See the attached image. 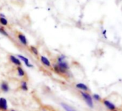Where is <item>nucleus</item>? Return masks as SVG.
I'll return each instance as SVG.
<instances>
[{"mask_svg": "<svg viewBox=\"0 0 122 111\" xmlns=\"http://www.w3.org/2000/svg\"><path fill=\"white\" fill-rule=\"evenodd\" d=\"M30 51H31L35 56H38L39 53H38V50L37 49V48H35V46H30Z\"/></svg>", "mask_w": 122, "mask_h": 111, "instance_id": "2eb2a0df", "label": "nucleus"}, {"mask_svg": "<svg viewBox=\"0 0 122 111\" xmlns=\"http://www.w3.org/2000/svg\"><path fill=\"white\" fill-rule=\"evenodd\" d=\"M0 17H5V16L4 15H2V14H0Z\"/></svg>", "mask_w": 122, "mask_h": 111, "instance_id": "6ab92c4d", "label": "nucleus"}, {"mask_svg": "<svg viewBox=\"0 0 122 111\" xmlns=\"http://www.w3.org/2000/svg\"><path fill=\"white\" fill-rule=\"evenodd\" d=\"M17 57H18L20 60H22V61H24V63L25 64V65H26L27 67H33V66L30 63L29 59H28L27 58L23 56H22V55H18V56H17Z\"/></svg>", "mask_w": 122, "mask_h": 111, "instance_id": "0eeeda50", "label": "nucleus"}, {"mask_svg": "<svg viewBox=\"0 0 122 111\" xmlns=\"http://www.w3.org/2000/svg\"><path fill=\"white\" fill-rule=\"evenodd\" d=\"M0 33H2V35H5V36H7V37H9V35H8V33L5 31V30L3 28H2V27H0Z\"/></svg>", "mask_w": 122, "mask_h": 111, "instance_id": "f3484780", "label": "nucleus"}, {"mask_svg": "<svg viewBox=\"0 0 122 111\" xmlns=\"http://www.w3.org/2000/svg\"><path fill=\"white\" fill-rule=\"evenodd\" d=\"M81 94L82 95L83 98L84 99V100L86 101V104L91 108L93 107V100H92V97L91 96L87 93V92H81Z\"/></svg>", "mask_w": 122, "mask_h": 111, "instance_id": "f03ea898", "label": "nucleus"}, {"mask_svg": "<svg viewBox=\"0 0 122 111\" xmlns=\"http://www.w3.org/2000/svg\"><path fill=\"white\" fill-rule=\"evenodd\" d=\"M20 88L23 90V91H27L28 90V87H27V83L26 81H22L20 84Z\"/></svg>", "mask_w": 122, "mask_h": 111, "instance_id": "ddd939ff", "label": "nucleus"}, {"mask_svg": "<svg viewBox=\"0 0 122 111\" xmlns=\"http://www.w3.org/2000/svg\"><path fill=\"white\" fill-rule=\"evenodd\" d=\"M40 61L41 63L45 66L46 67H48V68H52V65H51V63L50 61H49V59L47 58H46L45 56H40Z\"/></svg>", "mask_w": 122, "mask_h": 111, "instance_id": "39448f33", "label": "nucleus"}, {"mask_svg": "<svg viewBox=\"0 0 122 111\" xmlns=\"http://www.w3.org/2000/svg\"><path fill=\"white\" fill-rule=\"evenodd\" d=\"M0 88L5 92H7L10 90V87L7 82H2L1 83V85H0Z\"/></svg>", "mask_w": 122, "mask_h": 111, "instance_id": "1a4fd4ad", "label": "nucleus"}, {"mask_svg": "<svg viewBox=\"0 0 122 111\" xmlns=\"http://www.w3.org/2000/svg\"><path fill=\"white\" fill-rule=\"evenodd\" d=\"M8 106H7V101L5 98L1 97L0 98V110L2 111H7Z\"/></svg>", "mask_w": 122, "mask_h": 111, "instance_id": "7ed1b4c3", "label": "nucleus"}, {"mask_svg": "<svg viewBox=\"0 0 122 111\" xmlns=\"http://www.w3.org/2000/svg\"><path fill=\"white\" fill-rule=\"evenodd\" d=\"M16 70H17V74H18V75L20 77H23V78L27 77V74H26L25 70L22 68V67H17Z\"/></svg>", "mask_w": 122, "mask_h": 111, "instance_id": "6e6552de", "label": "nucleus"}, {"mask_svg": "<svg viewBox=\"0 0 122 111\" xmlns=\"http://www.w3.org/2000/svg\"><path fill=\"white\" fill-rule=\"evenodd\" d=\"M10 61H11L12 63H13L14 64H15L17 67H21V66H22L21 61H20L18 58L15 57V56L10 55Z\"/></svg>", "mask_w": 122, "mask_h": 111, "instance_id": "423d86ee", "label": "nucleus"}, {"mask_svg": "<svg viewBox=\"0 0 122 111\" xmlns=\"http://www.w3.org/2000/svg\"><path fill=\"white\" fill-rule=\"evenodd\" d=\"M93 97L96 100H97V101H100V100H101V97H100L98 94H94L93 96Z\"/></svg>", "mask_w": 122, "mask_h": 111, "instance_id": "a211bd4d", "label": "nucleus"}, {"mask_svg": "<svg viewBox=\"0 0 122 111\" xmlns=\"http://www.w3.org/2000/svg\"><path fill=\"white\" fill-rule=\"evenodd\" d=\"M56 64H57L60 67H61V68H63V69H64L68 71V69H69V65H68V64L66 62V61H62V62H58V63H56Z\"/></svg>", "mask_w": 122, "mask_h": 111, "instance_id": "9b49d317", "label": "nucleus"}, {"mask_svg": "<svg viewBox=\"0 0 122 111\" xmlns=\"http://www.w3.org/2000/svg\"><path fill=\"white\" fill-rule=\"evenodd\" d=\"M76 88H78L79 89H81V90H83L84 92H86V91L88 90V87L86 84H84L83 83H78V84H77L76 85Z\"/></svg>", "mask_w": 122, "mask_h": 111, "instance_id": "f8f14e48", "label": "nucleus"}, {"mask_svg": "<svg viewBox=\"0 0 122 111\" xmlns=\"http://www.w3.org/2000/svg\"><path fill=\"white\" fill-rule=\"evenodd\" d=\"M0 23H1L2 25H8V21L4 18V17H0Z\"/></svg>", "mask_w": 122, "mask_h": 111, "instance_id": "dca6fc26", "label": "nucleus"}, {"mask_svg": "<svg viewBox=\"0 0 122 111\" xmlns=\"http://www.w3.org/2000/svg\"><path fill=\"white\" fill-rule=\"evenodd\" d=\"M103 104L111 110H114L116 109V106L108 100H103Z\"/></svg>", "mask_w": 122, "mask_h": 111, "instance_id": "9d476101", "label": "nucleus"}, {"mask_svg": "<svg viewBox=\"0 0 122 111\" xmlns=\"http://www.w3.org/2000/svg\"><path fill=\"white\" fill-rule=\"evenodd\" d=\"M9 111H16V110H15L14 109H11V110H10Z\"/></svg>", "mask_w": 122, "mask_h": 111, "instance_id": "412c9836", "label": "nucleus"}, {"mask_svg": "<svg viewBox=\"0 0 122 111\" xmlns=\"http://www.w3.org/2000/svg\"><path fill=\"white\" fill-rule=\"evenodd\" d=\"M106 30H104V31H103V35H106ZM105 37H106V36H105Z\"/></svg>", "mask_w": 122, "mask_h": 111, "instance_id": "aec40b11", "label": "nucleus"}, {"mask_svg": "<svg viewBox=\"0 0 122 111\" xmlns=\"http://www.w3.org/2000/svg\"><path fill=\"white\" fill-rule=\"evenodd\" d=\"M17 38H18L19 40L20 41V43H21L22 45H25V46L27 45V44H28L27 40V38L25 37V35L24 34H22V33H20V32H19V33H17Z\"/></svg>", "mask_w": 122, "mask_h": 111, "instance_id": "20e7f679", "label": "nucleus"}, {"mask_svg": "<svg viewBox=\"0 0 122 111\" xmlns=\"http://www.w3.org/2000/svg\"><path fill=\"white\" fill-rule=\"evenodd\" d=\"M50 111H55V110H51Z\"/></svg>", "mask_w": 122, "mask_h": 111, "instance_id": "4be33fe9", "label": "nucleus"}, {"mask_svg": "<svg viewBox=\"0 0 122 111\" xmlns=\"http://www.w3.org/2000/svg\"><path fill=\"white\" fill-rule=\"evenodd\" d=\"M52 69H53V71L57 73V74L59 75H61V76H63V77H66L68 74V71L63 69L60 67L57 64H54L53 66H52Z\"/></svg>", "mask_w": 122, "mask_h": 111, "instance_id": "f257e3e1", "label": "nucleus"}, {"mask_svg": "<svg viewBox=\"0 0 122 111\" xmlns=\"http://www.w3.org/2000/svg\"><path fill=\"white\" fill-rule=\"evenodd\" d=\"M61 105L63 106V107L66 110V111H76L75 110L73 107H71V106H69L67 104H65V103H61Z\"/></svg>", "mask_w": 122, "mask_h": 111, "instance_id": "4468645a", "label": "nucleus"}]
</instances>
